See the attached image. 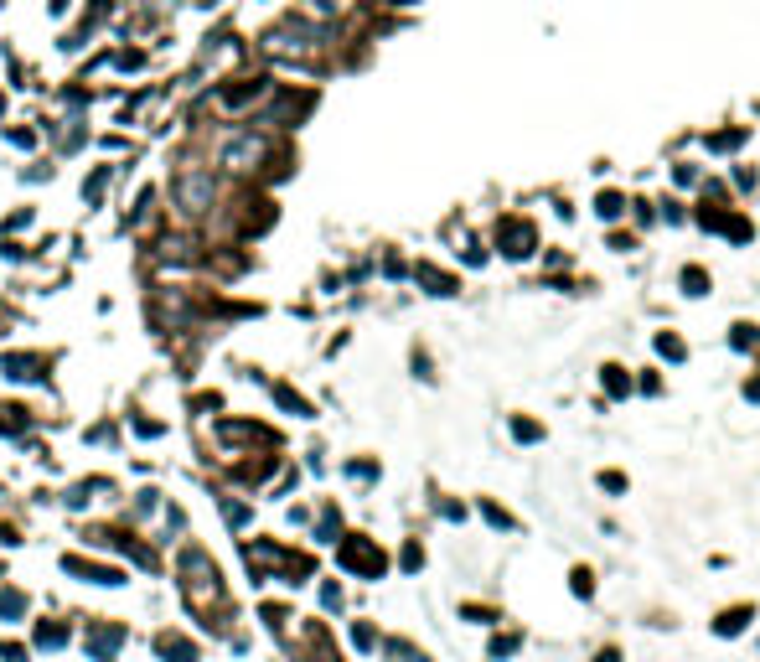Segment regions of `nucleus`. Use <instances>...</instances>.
Masks as SVG:
<instances>
[{
	"instance_id": "obj_1",
	"label": "nucleus",
	"mask_w": 760,
	"mask_h": 662,
	"mask_svg": "<svg viewBox=\"0 0 760 662\" xmlns=\"http://www.w3.org/2000/svg\"><path fill=\"white\" fill-rule=\"evenodd\" d=\"M181 197H187V207L197 213V207H202V197H207V182H202V176H187V182H181Z\"/></svg>"
}]
</instances>
